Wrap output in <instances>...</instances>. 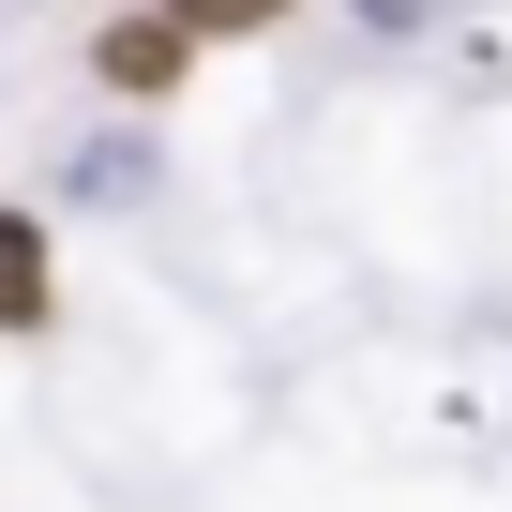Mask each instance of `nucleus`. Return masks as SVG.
Wrapping results in <instances>:
<instances>
[{
  "mask_svg": "<svg viewBox=\"0 0 512 512\" xmlns=\"http://www.w3.org/2000/svg\"><path fill=\"white\" fill-rule=\"evenodd\" d=\"M91 76H106L121 106H166V91L196 76V31L166 16V0H136V16H106V31H91Z\"/></svg>",
  "mask_w": 512,
  "mask_h": 512,
  "instance_id": "1",
  "label": "nucleus"
},
{
  "mask_svg": "<svg viewBox=\"0 0 512 512\" xmlns=\"http://www.w3.org/2000/svg\"><path fill=\"white\" fill-rule=\"evenodd\" d=\"M61 302V256H46V211H0V332H46Z\"/></svg>",
  "mask_w": 512,
  "mask_h": 512,
  "instance_id": "2",
  "label": "nucleus"
},
{
  "mask_svg": "<svg viewBox=\"0 0 512 512\" xmlns=\"http://www.w3.org/2000/svg\"><path fill=\"white\" fill-rule=\"evenodd\" d=\"M181 31H287V0H166Z\"/></svg>",
  "mask_w": 512,
  "mask_h": 512,
  "instance_id": "3",
  "label": "nucleus"
}]
</instances>
